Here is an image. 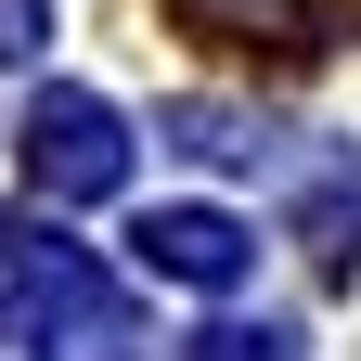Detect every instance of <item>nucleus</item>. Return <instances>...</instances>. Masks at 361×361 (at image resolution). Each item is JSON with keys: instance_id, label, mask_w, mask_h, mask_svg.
<instances>
[{"instance_id": "nucleus-1", "label": "nucleus", "mask_w": 361, "mask_h": 361, "mask_svg": "<svg viewBox=\"0 0 361 361\" xmlns=\"http://www.w3.org/2000/svg\"><path fill=\"white\" fill-rule=\"evenodd\" d=\"M26 180H39L52 207L116 194V180H129V129H116V104H90V90H39V104H26Z\"/></svg>"}, {"instance_id": "nucleus-2", "label": "nucleus", "mask_w": 361, "mask_h": 361, "mask_svg": "<svg viewBox=\"0 0 361 361\" xmlns=\"http://www.w3.org/2000/svg\"><path fill=\"white\" fill-rule=\"evenodd\" d=\"M129 245H142V271H168V284H233V271H245V219H219V207H155Z\"/></svg>"}, {"instance_id": "nucleus-3", "label": "nucleus", "mask_w": 361, "mask_h": 361, "mask_svg": "<svg viewBox=\"0 0 361 361\" xmlns=\"http://www.w3.org/2000/svg\"><path fill=\"white\" fill-rule=\"evenodd\" d=\"M310 258H323V271L361 258V180H323V194H310Z\"/></svg>"}, {"instance_id": "nucleus-4", "label": "nucleus", "mask_w": 361, "mask_h": 361, "mask_svg": "<svg viewBox=\"0 0 361 361\" xmlns=\"http://www.w3.org/2000/svg\"><path fill=\"white\" fill-rule=\"evenodd\" d=\"M168 129H180V155H207V168H245V155H258V142H245V116H219V104H180Z\"/></svg>"}, {"instance_id": "nucleus-5", "label": "nucleus", "mask_w": 361, "mask_h": 361, "mask_svg": "<svg viewBox=\"0 0 361 361\" xmlns=\"http://www.w3.org/2000/svg\"><path fill=\"white\" fill-rule=\"evenodd\" d=\"M194 361H297V336H284V323H207Z\"/></svg>"}, {"instance_id": "nucleus-6", "label": "nucleus", "mask_w": 361, "mask_h": 361, "mask_svg": "<svg viewBox=\"0 0 361 361\" xmlns=\"http://www.w3.org/2000/svg\"><path fill=\"white\" fill-rule=\"evenodd\" d=\"M180 13H207V26H233V39H297V0H180Z\"/></svg>"}, {"instance_id": "nucleus-7", "label": "nucleus", "mask_w": 361, "mask_h": 361, "mask_svg": "<svg viewBox=\"0 0 361 361\" xmlns=\"http://www.w3.org/2000/svg\"><path fill=\"white\" fill-rule=\"evenodd\" d=\"M39 39H52V0H0V52H13V65H26V52H39Z\"/></svg>"}, {"instance_id": "nucleus-8", "label": "nucleus", "mask_w": 361, "mask_h": 361, "mask_svg": "<svg viewBox=\"0 0 361 361\" xmlns=\"http://www.w3.org/2000/svg\"><path fill=\"white\" fill-rule=\"evenodd\" d=\"M26 258H39V245L13 233V219H0V297H26Z\"/></svg>"}]
</instances>
